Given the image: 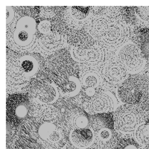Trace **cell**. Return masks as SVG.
Returning <instances> with one entry per match:
<instances>
[{
	"label": "cell",
	"instance_id": "6da1fadb",
	"mask_svg": "<svg viewBox=\"0 0 149 149\" xmlns=\"http://www.w3.org/2000/svg\"><path fill=\"white\" fill-rule=\"evenodd\" d=\"M14 20L6 26L8 48L19 52H30L37 44V26L41 7L15 8Z\"/></svg>",
	"mask_w": 149,
	"mask_h": 149
},
{
	"label": "cell",
	"instance_id": "9a60e30c",
	"mask_svg": "<svg viewBox=\"0 0 149 149\" xmlns=\"http://www.w3.org/2000/svg\"><path fill=\"white\" fill-rule=\"evenodd\" d=\"M104 78L110 84H117L125 78L127 69L120 61H111L105 65L102 70Z\"/></svg>",
	"mask_w": 149,
	"mask_h": 149
},
{
	"label": "cell",
	"instance_id": "52a82bcc",
	"mask_svg": "<svg viewBox=\"0 0 149 149\" xmlns=\"http://www.w3.org/2000/svg\"><path fill=\"white\" fill-rule=\"evenodd\" d=\"M33 104L25 93H14L9 95L6 102V118L12 125L18 127L24 121L30 119Z\"/></svg>",
	"mask_w": 149,
	"mask_h": 149
},
{
	"label": "cell",
	"instance_id": "d4e9b609",
	"mask_svg": "<svg viewBox=\"0 0 149 149\" xmlns=\"http://www.w3.org/2000/svg\"><path fill=\"white\" fill-rule=\"evenodd\" d=\"M142 149H149V145H148V146H146Z\"/></svg>",
	"mask_w": 149,
	"mask_h": 149
},
{
	"label": "cell",
	"instance_id": "3957f363",
	"mask_svg": "<svg viewBox=\"0 0 149 149\" xmlns=\"http://www.w3.org/2000/svg\"><path fill=\"white\" fill-rule=\"evenodd\" d=\"M7 83L14 87L27 84L44 66L42 58L37 53L19 52L7 49Z\"/></svg>",
	"mask_w": 149,
	"mask_h": 149
},
{
	"label": "cell",
	"instance_id": "d6986e66",
	"mask_svg": "<svg viewBox=\"0 0 149 149\" xmlns=\"http://www.w3.org/2000/svg\"><path fill=\"white\" fill-rule=\"evenodd\" d=\"M136 138L142 145H149V120L139 126L136 130Z\"/></svg>",
	"mask_w": 149,
	"mask_h": 149
},
{
	"label": "cell",
	"instance_id": "2e32d148",
	"mask_svg": "<svg viewBox=\"0 0 149 149\" xmlns=\"http://www.w3.org/2000/svg\"><path fill=\"white\" fill-rule=\"evenodd\" d=\"M70 139L72 145L78 149H87L94 144L93 130L87 127L72 130Z\"/></svg>",
	"mask_w": 149,
	"mask_h": 149
},
{
	"label": "cell",
	"instance_id": "9c48e42d",
	"mask_svg": "<svg viewBox=\"0 0 149 149\" xmlns=\"http://www.w3.org/2000/svg\"><path fill=\"white\" fill-rule=\"evenodd\" d=\"M139 109L130 104H125L117 109L114 115L116 130L124 133L133 132L141 125L144 120Z\"/></svg>",
	"mask_w": 149,
	"mask_h": 149
},
{
	"label": "cell",
	"instance_id": "7402d4cb",
	"mask_svg": "<svg viewBox=\"0 0 149 149\" xmlns=\"http://www.w3.org/2000/svg\"><path fill=\"white\" fill-rule=\"evenodd\" d=\"M82 84L87 87H94L99 84V77L96 73L90 72L84 75Z\"/></svg>",
	"mask_w": 149,
	"mask_h": 149
},
{
	"label": "cell",
	"instance_id": "ac0fdd59",
	"mask_svg": "<svg viewBox=\"0 0 149 149\" xmlns=\"http://www.w3.org/2000/svg\"><path fill=\"white\" fill-rule=\"evenodd\" d=\"M14 149H46L34 138L27 135L19 136L15 141Z\"/></svg>",
	"mask_w": 149,
	"mask_h": 149
},
{
	"label": "cell",
	"instance_id": "603a6c76",
	"mask_svg": "<svg viewBox=\"0 0 149 149\" xmlns=\"http://www.w3.org/2000/svg\"><path fill=\"white\" fill-rule=\"evenodd\" d=\"M5 9L6 10V26H8L14 20L16 17L15 8L11 6H5Z\"/></svg>",
	"mask_w": 149,
	"mask_h": 149
},
{
	"label": "cell",
	"instance_id": "8fae6325",
	"mask_svg": "<svg viewBox=\"0 0 149 149\" xmlns=\"http://www.w3.org/2000/svg\"><path fill=\"white\" fill-rule=\"evenodd\" d=\"M119 58L122 64L129 71H139L144 65L140 49L133 43H128L121 49Z\"/></svg>",
	"mask_w": 149,
	"mask_h": 149
},
{
	"label": "cell",
	"instance_id": "ffe728a7",
	"mask_svg": "<svg viewBox=\"0 0 149 149\" xmlns=\"http://www.w3.org/2000/svg\"><path fill=\"white\" fill-rule=\"evenodd\" d=\"M139 46L145 58H149V29H142L139 34Z\"/></svg>",
	"mask_w": 149,
	"mask_h": 149
},
{
	"label": "cell",
	"instance_id": "5bb4252c",
	"mask_svg": "<svg viewBox=\"0 0 149 149\" xmlns=\"http://www.w3.org/2000/svg\"><path fill=\"white\" fill-rule=\"evenodd\" d=\"M90 8L66 7L63 8V17L67 26L75 30H79L84 26L87 19Z\"/></svg>",
	"mask_w": 149,
	"mask_h": 149
},
{
	"label": "cell",
	"instance_id": "cb8c5ba5",
	"mask_svg": "<svg viewBox=\"0 0 149 149\" xmlns=\"http://www.w3.org/2000/svg\"><path fill=\"white\" fill-rule=\"evenodd\" d=\"M141 107L143 110L149 111V91L146 93V95L142 99Z\"/></svg>",
	"mask_w": 149,
	"mask_h": 149
},
{
	"label": "cell",
	"instance_id": "7a4b0ae2",
	"mask_svg": "<svg viewBox=\"0 0 149 149\" xmlns=\"http://www.w3.org/2000/svg\"><path fill=\"white\" fill-rule=\"evenodd\" d=\"M46 72L66 96H75L81 90L78 67L66 50L62 49L49 57Z\"/></svg>",
	"mask_w": 149,
	"mask_h": 149
},
{
	"label": "cell",
	"instance_id": "44dd1931",
	"mask_svg": "<svg viewBox=\"0 0 149 149\" xmlns=\"http://www.w3.org/2000/svg\"><path fill=\"white\" fill-rule=\"evenodd\" d=\"M115 149H141L140 146L134 139L123 138L118 142Z\"/></svg>",
	"mask_w": 149,
	"mask_h": 149
},
{
	"label": "cell",
	"instance_id": "7c38bea8",
	"mask_svg": "<svg viewBox=\"0 0 149 149\" xmlns=\"http://www.w3.org/2000/svg\"><path fill=\"white\" fill-rule=\"evenodd\" d=\"M115 101L113 98L107 93H98L84 103L86 110L90 113H105L113 109Z\"/></svg>",
	"mask_w": 149,
	"mask_h": 149
},
{
	"label": "cell",
	"instance_id": "e0dca14e",
	"mask_svg": "<svg viewBox=\"0 0 149 149\" xmlns=\"http://www.w3.org/2000/svg\"><path fill=\"white\" fill-rule=\"evenodd\" d=\"M36 118L43 122H51L58 116V109L51 104L40 105L35 110Z\"/></svg>",
	"mask_w": 149,
	"mask_h": 149
},
{
	"label": "cell",
	"instance_id": "ba28073f",
	"mask_svg": "<svg viewBox=\"0 0 149 149\" xmlns=\"http://www.w3.org/2000/svg\"><path fill=\"white\" fill-rule=\"evenodd\" d=\"M149 89V77L134 74L124 81L118 90L121 101L127 104H136L146 95Z\"/></svg>",
	"mask_w": 149,
	"mask_h": 149
},
{
	"label": "cell",
	"instance_id": "30bf717a",
	"mask_svg": "<svg viewBox=\"0 0 149 149\" xmlns=\"http://www.w3.org/2000/svg\"><path fill=\"white\" fill-rule=\"evenodd\" d=\"M29 93L33 98L46 104L55 102L59 95L55 86L40 80H34L31 82Z\"/></svg>",
	"mask_w": 149,
	"mask_h": 149
},
{
	"label": "cell",
	"instance_id": "277c9868",
	"mask_svg": "<svg viewBox=\"0 0 149 149\" xmlns=\"http://www.w3.org/2000/svg\"><path fill=\"white\" fill-rule=\"evenodd\" d=\"M89 31L95 39L109 47L120 46L129 37L128 28L116 17H98L90 24Z\"/></svg>",
	"mask_w": 149,
	"mask_h": 149
},
{
	"label": "cell",
	"instance_id": "5b68a950",
	"mask_svg": "<svg viewBox=\"0 0 149 149\" xmlns=\"http://www.w3.org/2000/svg\"><path fill=\"white\" fill-rule=\"evenodd\" d=\"M22 130L26 135L36 139L46 149H62L66 144L62 130L50 122L30 118L25 122Z\"/></svg>",
	"mask_w": 149,
	"mask_h": 149
},
{
	"label": "cell",
	"instance_id": "4fadbf2b",
	"mask_svg": "<svg viewBox=\"0 0 149 149\" xmlns=\"http://www.w3.org/2000/svg\"><path fill=\"white\" fill-rule=\"evenodd\" d=\"M64 122L70 130L86 128L90 120L86 112L76 105L68 107L64 112Z\"/></svg>",
	"mask_w": 149,
	"mask_h": 149
},
{
	"label": "cell",
	"instance_id": "8992f818",
	"mask_svg": "<svg viewBox=\"0 0 149 149\" xmlns=\"http://www.w3.org/2000/svg\"><path fill=\"white\" fill-rule=\"evenodd\" d=\"M90 127L94 134L95 149H115L119 141L113 113L92 116Z\"/></svg>",
	"mask_w": 149,
	"mask_h": 149
}]
</instances>
